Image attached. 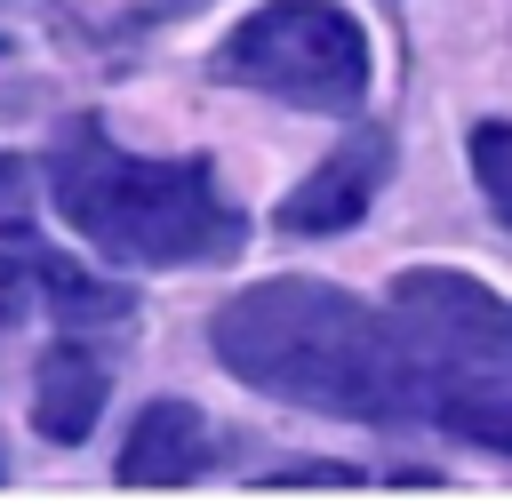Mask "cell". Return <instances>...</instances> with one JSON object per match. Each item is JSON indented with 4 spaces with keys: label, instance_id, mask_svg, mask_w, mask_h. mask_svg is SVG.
<instances>
[{
    "label": "cell",
    "instance_id": "11",
    "mask_svg": "<svg viewBox=\"0 0 512 504\" xmlns=\"http://www.w3.org/2000/svg\"><path fill=\"white\" fill-rule=\"evenodd\" d=\"M264 488H360V472H352V464H288V472H272Z\"/></svg>",
    "mask_w": 512,
    "mask_h": 504
},
{
    "label": "cell",
    "instance_id": "10",
    "mask_svg": "<svg viewBox=\"0 0 512 504\" xmlns=\"http://www.w3.org/2000/svg\"><path fill=\"white\" fill-rule=\"evenodd\" d=\"M472 176H480L488 208L512 224V120H480L472 128Z\"/></svg>",
    "mask_w": 512,
    "mask_h": 504
},
{
    "label": "cell",
    "instance_id": "8",
    "mask_svg": "<svg viewBox=\"0 0 512 504\" xmlns=\"http://www.w3.org/2000/svg\"><path fill=\"white\" fill-rule=\"evenodd\" d=\"M440 424H448V432H464L472 448L512 456V368H504V376H496V368H480L472 384H440Z\"/></svg>",
    "mask_w": 512,
    "mask_h": 504
},
{
    "label": "cell",
    "instance_id": "9",
    "mask_svg": "<svg viewBox=\"0 0 512 504\" xmlns=\"http://www.w3.org/2000/svg\"><path fill=\"white\" fill-rule=\"evenodd\" d=\"M32 280H40V304L56 320H128V288H112V280H96V272H80L64 256L32 248Z\"/></svg>",
    "mask_w": 512,
    "mask_h": 504
},
{
    "label": "cell",
    "instance_id": "1",
    "mask_svg": "<svg viewBox=\"0 0 512 504\" xmlns=\"http://www.w3.org/2000/svg\"><path fill=\"white\" fill-rule=\"evenodd\" d=\"M208 344L240 384H256L288 408L408 416V408L440 400L432 360L408 344V328L328 280H264V288L232 296L208 320Z\"/></svg>",
    "mask_w": 512,
    "mask_h": 504
},
{
    "label": "cell",
    "instance_id": "6",
    "mask_svg": "<svg viewBox=\"0 0 512 504\" xmlns=\"http://www.w3.org/2000/svg\"><path fill=\"white\" fill-rule=\"evenodd\" d=\"M208 456H216L208 416L192 400H152V408H136V424L120 440V488H184Z\"/></svg>",
    "mask_w": 512,
    "mask_h": 504
},
{
    "label": "cell",
    "instance_id": "5",
    "mask_svg": "<svg viewBox=\"0 0 512 504\" xmlns=\"http://www.w3.org/2000/svg\"><path fill=\"white\" fill-rule=\"evenodd\" d=\"M384 168H392V136L384 128H360L344 152H328L288 200H280V232H296V240H328V232H352L360 216H368V200H376V184H384Z\"/></svg>",
    "mask_w": 512,
    "mask_h": 504
},
{
    "label": "cell",
    "instance_id": "3",
    "mask_svg": "<svg viewBox=\"0 0 512 504\" xmlns=\"http://www.w3.org/2000/svg\"><path fill=\"white\" fill-rule=\"evenodd\" d=\"M216 80L304 104V112H352L368 96V32L336 0H272L216 48Z\"/></svg>",
    "mask_w": 512,
    "mask_h": 504
},
{
    "label": "cell",
    "instance_id": "2",
    "mask_svg": "<svg viewBox=\"0 0 512 504\" xmlns=\"http://www.w3.org/2000/svg\"><path fill=\"white\" fill-rule=\"evenodd\" d=\"M48 192H56L64 224L88 232V248L112 256V264H152V272L224 264L248 240V224L224 200V184H216L208 160H144V152H120L96 120H72L56 136Z\"/></svg>",
    "mask_w": 512,
    "mask_h": 504
},
{
    "label": "cell",
    "instance_id": "12",
    "mask_svg": "<svg viewBox=\"0 0 512 504\" xmlns=\"http://www.w3.org/2000/svg\"><path fill=\"white\" fill-rule=\"evenodd\" d=\"M24 192H32V168H24L16 152H0V216H16V208H24Z\"/></svg>",
    "mask_w": 512,
    "mask_h": 504
},
{
    "label": "cell",
    "instance_id": "4",
    "mask_svg": "<svg viewBox=\"0 0 512 504\" xmlns=\"http://www.w3.org/2000/svg\"><path fill=\"white\" fill-rule=\"evenodd\" d=\"M392 320H400L408 344L432 360V376H440V368L480 376V368L512 360V304H504L488 280H472V272L408 264V272L392 280Z\"/></svg>",
    "mask_w": 512,
    "mask_h": 504
},
{
    "label": "cell",
    "instance_id": "7",
    "mask_svg": "<svg viewBox=\"0 0 512 504\" xmlns=\"http://www.w3.org/2000/svg\"><path fill=\"white\" fill-rule=\"evenodd\" d=\"M96 416H104V360L88 352V344H48L40 352V368H32V424L48 432V440H64V448H80L88 432H96Z\"/></svg>",
    "mask_w": 512,
    "mask_h": 504
}]
</instances>
